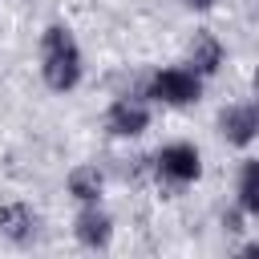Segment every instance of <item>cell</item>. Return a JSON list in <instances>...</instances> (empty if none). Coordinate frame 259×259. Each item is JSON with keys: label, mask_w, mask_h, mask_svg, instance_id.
Segmentation results:
<instances>
[{"label": "cell", "mask_w": 259, "mask_h": 259, "mask_svg": "<svg viewBox=\"0 0 259 259\" xmlns=\"http://www.w3.org/2000/svg\"><path fill=\"white\" fill-rule=\"evenodd\" d=\"M235 194H239V210L251 214V219H259V158H243Z\"/></svg>", "instance_id": "10"}, {"label": "cell", "mask_w": 259, "mask_h": 259, "mask_svg": "<svg viewBox=\"0 0 259 259\" xmlns=\"http://www.w3.org/2000/svg\"><path fill=\"white\" fill-rule=\"evenodd\" d=\"M219 0H182V8H190V12H210Z\"/></svg>", "instance_id": "11"}, {"label": "cell", "mask_w": 259, "mask_h": 259, "mask_svg": "<svg viewBox=\"0 0 259 259\" xmlns=\"http://www.w3.org/2000/svg\"><path fill=\"white\" fill-rule=\"evenodd\" d=\"M219 134L231 146H251L259 138V101H235L219 113Z\"/></svg>", "instance_id": "5"}, {"label": "cell", "mask_w": 259, "mask_h": 259, "mask_svg": "<svg viewBox=\"0 0 259 259\" xmlns=\"http://www.w3.org/2000/svg\"><path fill=\"white\" fill-rule=\"evenodd\" d=\"M40 77L53 93H73L85 77V57L69 24H49L40 32Z\"/></svg>", "instance_id": "1"}, {"label": "cell", "mask_w": 259, "mask_h": 259, "mask_svg": "<svg viewBox=\"0 0 259 259\" xmlns=\"http://www.w3.org/2000/svg\"><path fill=\"white\" fill-rule=\"evenodd\" d=\"M36 231H40V214H36L28 202H4V206H0V235H4L8 243L24 247V243L36 239Z\"/></svg>", "instance_id": "7"}, {"label": "cell", "mask_w": 259, "mask_h": 259, "mask_svg": "<svg viewBox=\"0 0 259 259\" xmlns=\"http://www.w3.org/2000/svg\"><path fill=\"white\" fill-rule=\"evenodd\" d=\"M150 125V97L146 93H121L105 109V130L113 138H138Z\"/></svg>", "instance_id": "4"}, {"label": "cell", "mask_w": 259, "mask_h": 259, "mask_svg": "<svg viewBox=\"0 0 259 259\" xmlns=\"http://www.w3.org/2000/svg\"><path fill=\"white\" fill-rule=\"evenodd\" d=\"M73 235L81 247L89 251H105L113 243V219L101 210V202H81L77 219H73Z\"/></svg>", "instance_id": "6"}, {"label": "cell", "mask_w": 259, "mask_h": 259, "mask_svg": "<svg viewBox=\"0 0 259 259\" xmlns=\"http://www.w3.org/2000/svg\"><path fill=\"white\" fill-rule=\"evenodd\" d=\"M150 170H154V178L166 182V186H190V182L202 178V154H198V146H190V142H170V146H162V150L150 158Z\"/></svg>", "instance_id": "3"}, {"label": "cell", "mask_w": 259, "mask_h": 259, "mask_svg": "<svg viewBox=\"0 0 259 259\" xmlns=\"http://www.w3.org/2000/svg\"><path fill=\"white\" fill-rule=\"evenodd\" d=\"M251 89H255V101H259V69H255V77H251Z\"/></svg>", "instance_id": "13"}, {"label": "cell", "mask_w": 259, "mask_h": 259, "mask_svg": "<svg viewBox=\"0 0 259 259\" xmlns=\"http://www.w3.org/2000/svg\"><path fill=\"white\" fill-rule=\"evenodd\" d=\"M65 186H69V194H73L77 202H101L105 174H101L97 166H73L69 178H65Z\"/></svg>", "instance_id": "9"}, {"label": "cell", "mask_w": 259, "mask_h": 259, "mask_svg": "<svg viewBox=\"0 0 259 259\" xmlns=\"http://www.w3.org/2000/svg\"><path fill=\"white\" fill-rule=\"evenodd\" d=\"M146 97L158 101V105H174V109L194 105V101L202 97V77H198L190 65H166V69H158V73L150 77Z\"/></svg>", "instance_id": "2"}, {"label": "cell", "mask_w": 259, "mask_h": 259, "mask_svg": "<svg viewBox=\"0 0 259 259\" xmlns=\"http://www.w3.org/2000/svg\"><path fill=\"white\" fill-rule=\"evenodd\" d=\"M223 57H227V49H223V40H219L214 32H194V40H190V49H186V65H190L202 81L223 69Z\"/></svg>", "instance_id": "8"}, {"label": "cell", "mask_w": 259, "mask_h": 259, "mask_svg": "<svg viewBox=\"0 0 259 259\" xmlns=\"http://www.w3.org/2000/svg\"><path fill=\"white\" fill-rule=\"evenodd\" d=\"M239 255H247V259H251V255H259V239H251V243H243V247H239Z\"/></svg>", "instance_id": "12"}]
</instances>
